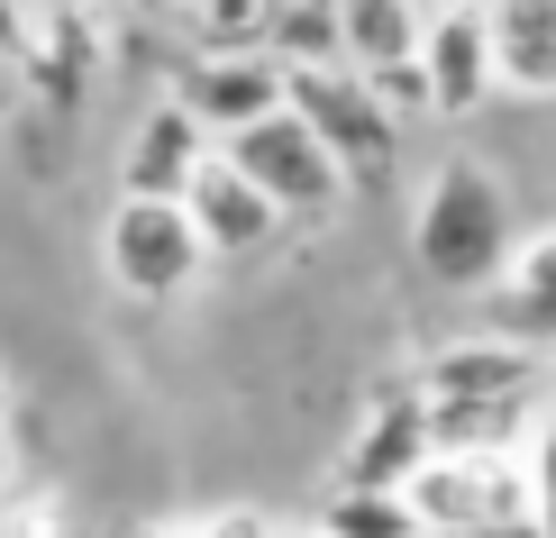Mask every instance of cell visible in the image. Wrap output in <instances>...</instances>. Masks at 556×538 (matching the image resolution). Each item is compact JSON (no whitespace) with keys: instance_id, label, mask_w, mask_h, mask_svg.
Listing matches in <instances>:
<instances>
[{"instance_id":"6da1fadb","label":"cell","mask_w":556,"mask_h":538,"mask_svg":"<svg viewBox=\"0 0 556 538\" xmlns=\"http://www.w3.org/2000/svg\"><path fill=\"white\" fill-rule=\"evenodd\" d=\"M520 238V210L502 192L493 165L475 155H447L429 183H420V210H410V265L429 274L438 292H483L502 274V255Z\"/></svg>"},{"instance_id":"7a4b0ae2","label":"cell","mask_w":556,"mask_h":538,"mask_svg":"<svg viewBox=\"0 0 556 538\" xmlns=\"http://www.w3.org/2000/svg\"><path fill=\"white\" fill-rule=\"evenodd\" d=\"M283 110L329 147V165L346 174V192H356V183H392V165H402V128H392V110L365 91V74L283 64Z\"/></svg>"},{"instance_id":"3957f363","label":"cell","mask_w":556,"mask_h":538,"mask_svg":"<svg viewBox=\"0 0 556 538\" xmlns=\"http://www.w3.org/2000/svg\"><path fill=\"white\" fill-rule=\"evenodd\" d=\"M211 265V247L192 238L182 201H147V192H119L101 220V274L119 284L128 301H182Z\"/></svg>"},{"instance_id":"277c9868","label":"cell","mask_w":556,"mask_h":538,"mask_svg":"<svg viewBox=\"0 0 556 538\" xmlns=\"http://www.w3.org/2000/svg\"><path fill=\"white\" fill-rule=\"evenodd\" d=\"M219 155H228L247 183H256V192L283 210V220H329V210L346 201V174L329 165V147H319V137L301 128L292 110H265V120H247Z\"/></svg>"},{"instance_id":"5b68a950","label":"cell","mask_w":556,"mask_h":538,"mask_svg":"<svg viewBox=\"0 0 556 538\" xmlns=\"http://www.w3.org/2000/svg\"><path fill=\"white\" fill-rule=\"evenodd\" d=\"M410 521L429 538H456V529H493V521H539L529 511V475L520 456H420L402 484Z\"/></svg>"},{"instance_id":"8992f818","label":"cell","mask_w":556,"mask_h":538,"mask_svg":"<svg viewBox=\"0 0 556 538\" xmlns=\"http://www.w3.org/2000/svg\"><path fill=\"white\" fill-rule=\"evenodd\" d=\"M174 110L201 137H238L247 120L283 110V64H274L265 46H211V55H192L174 74Z\"/></svg>"},{"instance_id":"52a82bcc","label":"cell","mask_w":556,"mask_h":538,"mask_svg":"<svg viewBox=\"0 0 556 538\" xmlns=\"http://www.w3.org/2000/svg\"><path fill=\"white\" fill-rule=\"evenodd\" d=\"M420 402H483V411H539V356L511 338H456L420 365Z\"/></svg>"},{"instance_id":"ba28073f","label":"cell","mask_w":556,"mask_h":538,"mask_svg":"<svg viewBox=\"0 0 556 538\" xmlns=\"http://www.w3.org/2000/svg\"><path fill=\"white\" fill-rule=\"evenodd\" d=\"M483 329L529 347V356H556V228H520L502 274L483 284Z\"/></svg>"},{"instance_id":"9c48e42d","label":"cell","mask_w":556,"mask_h":538,"mask_svg":"<svg viewBox=\"0 0 556 538\" xmlns=\"http://www.w3.org/2000/svg\"><path fill=\"white\" fill-rule=\"evenodd\" d=\"M182 220H192V238L211 255H265L292 228L256 183L228 165V155H201V165H192V183H182Z\"/></svg>"},{"instance_id":"30bf717a","label":"cell","mask_w":556,"mask_h":538,"mask_svg":"<svg viewBox=\"0 0 556 538\" xmlns=\"http://www.w3.org/2000/svg\"><path fill=\"white\" fill-rule=\"evenodd\" d=\"M420 91L438 120H466L493 101V46H483V10H438L420 18Z\"/></svg>"},{"instance_id":"8fae6325","label":"cell","mask_w":556,"mask_h":538,"mask_svg":"<svg viewBox=\"0 0 556 538\" xmlns=\"http://www.w3.org/2000/svg\"><path fill=\"white\" fill-rule=\"evenodd\" d=\"M483 46H493V91L556 101V0H483Z\"/></svg>"},{"instance_id":"7c38bea8","label":"cell","mask_w":556,"mask_h":538,"mask_svg":"<svg viewBox=\"0 0 556 538\" xmlns=\"http://www.w3.org/2000/svg\"><path fill=\"white\" fill-rule=\"evenodd\" d=\"M329 37L346 55V74H365V83L420 64V10L410 0H329Z\"/></svg>"},{"instance_id":"4fadbf2b","label":"cell","mask_w":556,"mask_h":538,"mask_svg":"<svg viewBox=\"0 0 556 538\" xmlns=\"http://www.w3.org/2000/svg\"><path fill=\"white\" fill-rule=\"evenodd\" d=\"M211 155V137H201L192 120H182L174 101H155L147 120H137L128 155H119V192H147V201H182V183H192V165Z\"/></svg>"},{"instance_id":"5bb4252c","label":"cell","mask_w":556,"mask_h":538,"mask_svg":"<svg viewBox=\"0 0 556 538\" xmlns=\"http://www.w3.org/2000/svg\"><path fill=\"white\" fill-rule=\"evenodd\" d=\"M420 456H429L420 392H392V402H375V420H365V438H356V456H346L338 484H383V493H402Z\"/></svg>"},{"instance_id":"9a60e30c","label":"cell","mask_w":556,"mask_h":538,"mask_svg":"<svg viewBox=\"0 0 556 538\" xmlns=\"http://www.w3.org/2000/svg\"><path fill=\"white\" fill-rule=\"evenodd\" d=\"M319 538H420V521H410L402 493H383V484H338L329 502H319Z\"/></svg>"},{"instance_id":"2e32d148","label":"cell","mask_w":556,"mask_h":538,"mask_svg":"<svg viewBox=\"0 0 556 538\" xmlns=\"http://www.w3.org/2000/svg\"><path fill=\"white\" fill-rule=\"evenodd\" d=\"M520 475H529V511H539V538H556V402L529 420V438H520Z\"/></svg>"},{"instance_id":"e0dca14e","label":"cell","mask_w":556,"mask_h":538,"mask_svg":"<svg viewBox=\"0 0 556 538\" xmlns=\"http://www.w3.org/2000/svg\"><path fill=\"white\" fill-rule=\"evenodd\" d=\"M28 28H37V0H0V64L28 55Z\"/></svg>"},{"instance_id":"ac0fdd59","label":"cell","mask_w":556,"mask_h":538,"mask_svg":"<svg viewBox=\"0 0 556 538\" xmlns=\"http://www.w3.org/2000/svg\"><path fill=\"white\" fill-rule=\"evenodd\" d=\"M74 10L91 18V28H101V18H119V10H128V0H74Z\"/></svg>"},{"instance_id":"d6986e66","label":"cell","mask_w":556,"mask_h":538,"mask_svg":"<svg viewBox=\"0 0 556 538\" xmlns=\"http://www.w3.org/2000/svg\"><path fill=\"white\" fill-rule=\"evenodd\" d=\"M256 538H319V529H311V521H265Z\"/></svg>"},{"instance_id":"ffe728a7","label":"cell","mask_w":556,"mask_h":538,"mask_svg":"<svg viewBox=\"0 0 556 538\" xmlns=\"http://www.w3.org/2000/svg\"><path fill=\"white\" fill-rule=\"evenodd\" d=\"M155 538H219L211 521H182V529H155Z\"/></svg>"},{"instance_id":"44dd1931","label":"cell","mask_w":556,"mask_h":538,"mask_svg":"<svg viewBox=\"0 0 556 538\" xmlns=\"http://www.w3.org/2000/svg\"><path fill=\"white\" fill-rule=\"evenodd\" d=\"M10 475H18V456H10V429H0V493H10Z\"/></svg>"},{"instance_id":"7402d4cb","label":"cell","mask_w":556,"mask_h":538,"mask_svg":"<svg viewBox=\"0 0 556 538\" xmlns=\"http://www.w3.org/2000/svg\"><path fill=\"white\" fill-rule=\"evenodd\" d=\"M128 10H182V0H128Z\"/></svg>"},{"instance_id":"603a6c76","label":"cell","mask_w":556,"mask_h":538,"mask_svg":"<svg viewBox=\"0 0 556 538\" xmlns=\"http://www.w3.org/2000/svg\"><path fill=\"white\" fill-rule=\"evenodd\" d=\"M0 429H10V392H0Z\"/></svg>"},{"instance_id":"cb8c5ba5","label":"cell","mask_w":556,"mask_h":538,"mask_svg":"<svg viewBox=\"0 0 556 538\" xmlns=\"http://www.w3.org/2000/svg\"><path fill=\"white\" fill-rule=\"evenodd\" d=\"M420 538H429V529H420Z\"/></svg>"}]
</instances>
